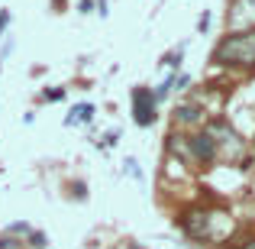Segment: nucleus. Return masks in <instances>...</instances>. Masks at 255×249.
Here are the masks:
<instances>
[{
  "instance_id": "obj_6",
  "label": "nucleus",
  "mask_w": 255,
  "mask_h": 249,
  "mask_svg": "<svg viewBox=\"0 0 255 249\" xmlns=\"http://www.w3.org/2000/svg\"><path fill=\"white\" fill-rule=\"evenodd\" d=\"M75 120H78V123H81V120H91V107H78V110L75 113H71V117H68V123H75Z\"/></svg>"
},
{
  "instance_id": "obj_5",
  "label": "nucleus",
  "mask_w": 255,
  "mask_h": 249,
  "mask_svg": "<svg viewBox=\"0 0 255 249\" xmlns=\"http://www.w3.org/2000/svg\"><path fill=\"white\" fill-rule=\"evenodd\" d=\"M174 120H178V123H197V120H200V107L197 104L178 107V110H174Z\"/></svg>"
},
{
  "instance_id": "obj_3",
  "label": "nucleus",
  "mask_w": 255,
  "mask_h": 249,
  "mask_svg": "<svg viewBox=\"0 0 255 249\" xmlns=\"http://www.w3.org/2000/svg\"><path fill=\"white\" fill-rule=\"evenodd\" d=\"M191 152H194V159H197L200 165H210V162H217L220 146H217V139L204 130V133H197V136L191 139Z\"/></svg>"
},
{
  "instance_id": "obj_2",
  "label": "nucleus",
  "mask_w": 255,
  "mask_h": 249,
  "mask_svg": "<svg viewBox=\"0 0 255 249\" xmlns=\"http://www.w3.org/2000/svg\"><path fill=\"white\" fill-rule=\"evenodd\" d=\"M155 94L149 91V87H132V117H136L139 126H152L155 123Z\"/></svg>"
},
{
  "instance_id": "obj_1",
  "label": "nucleus",
  "mask_w": 255,
  "mask_h": 249,
  "mask_svg": "<svg viewBox=\"0 0 255 249\" xmlns=\"http://www.w3.org/2000/svg\"><path fill=\"white\" fill-rule=\"evenodd\" d=\"M213 62L226 68H255V29L226 36L213 49Z\"/></svg>"
},
{
  "instance_id": "obj_7",
  "label": "nucleus",
  "mask_w": 255,
  "mask_h": 249,
  "mask_svg": "<svg viewBox=\"0 0 255 249\" xmlns=\"http://www.w3.org/2000/svg\"><path fill=\"white\" fill-rule=\"evenodd\" d=\"M110 249H139V246L132 243V240H120V243H113Z\"/></svg>"
},
{
  "instance_id": "obj_8",
  "label": "nucleus",
  "mask_w": 255,
  "mask_h": 249,
  "mask_svg": "<svg viewBox=\"0 0 255 249\" xmlns=\"http://www.w3.org/2000/svg\"><path fill=\"white\" fill-rule=\"evenodd\" d=\"M6 23H10V13H6V10H3V13H0V32H3V29H6Z\"/></svg>"
},
{
  "instance_id": "obj_4",
  "label": "nucleus",
  "mask_w": 255,
  "mask_h": 249,
  "mask_svg": "<svg viewBox=\"0 0 255 249\" xmlns=\"http://www.w3.org/2000/svg\"><path fill=\"white\" fill-rule=\"evenodd\" d=\"M210 220H213V214H207V211H187L184 217H181V227H184L191 237L204 240V237H210Z\"/></svg>"
},
{
  "instance_id": "obj_9",
  "label": "nucleus",
  "mask_w": 255,
  "mask_h": 249,
  "mask_svg": "<svg viewBox=\"0 0 255 249\" xmlns=\"http://www.w3.org/2000/svg\"><path fill=\"white\" fill-rule=\"evenodd\" d=\"M236 249H255V240H246L243 246H236Z\"/></svg>"
}]
</instances>
